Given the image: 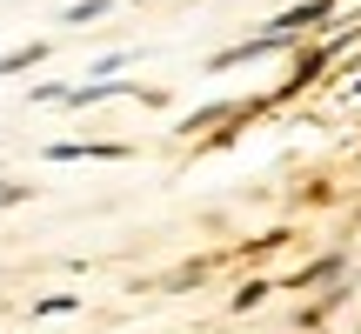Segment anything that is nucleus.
Instances as JSON below:
<instances>
[{
    "label": "nucleus",
    "mask_w": 361,
    "mask_h": 334,
    "mask_svg": "<svg viewBox=\"0 0 361 334\" xmlns=\"http://www.w3.org/2000/svg\"><path fill=\"white\" fill-rule=\"evenodd\" d=\"M335 13V0H301V7H288V13H274L261 34H247L241 47H228V54H214V67H234V61H261V54H281V47H295V40H308L314 27Z\"/></svg>",
    "instance_id": "obj_1"
},
{
    "label": "nucleus",
    "mask_w": 361,
    "mask_h": 334,
    "mask_svg": "<svg viewBox=\"0 0 361 334\" xmlns=\"http://www.w3.org/2000/svg\"><path fill=\"white\" fill-rule=\"evenodd\" d=\"M335 54H341V40H322V47H308V54H301V61H295V74H288L281 87H274V101H288V94L314 87V80L328 74V61H335Z\"/></svg>",
    "instance_id": "obj_2"
},
{
    "label": "nucleus",
    "mask_w": 361,
    "mask_h": 334,
    "mask_svg": "<svg viewBox=\"0 0 361 334\" xmlns=\"http://www.w3.org/2000/svg\"><path fill=\"white\" fill-rule=\"evenodd\" d=\"M34 61H47V40H27V47H13L7 61H0V74H20V67H34Z\"/></svg>",
    "instance_id": "obj_3"
},
{
    "label": "nucleus",
    "mask_w": 361,
    "mask_h": 334,
    "mask_svg": "<svg viewBox=\"0 0 361 334\" xmlns=\"http://www.w3.org/2000/svg\"><path fill=\"white\" fill-rule=\"evenodd\" d=\"M335 274H341V254H328V261H314V268H301L288 287H314V281H335Z\"/></svg>",
    "instance_id": "obj_4"
},
{
    "label": "nucleus",
    "mask_w": 361,
    "mask_h": 334,
    "mask_svg": "<svg viewBox=\"0 0 361 334\" xmlns=\"http://www.w3.org/2000/svg\"><path fill=\"white\" fill-rule=\"evenodd\" d=\"M47 154H54V161H80V154H87V147H74V141H54ZM94 154H101V161H121V154H128V147H94Z\"/></svg>",
    "instance_id": "obj_5"
},
{
    "label": "nucleus",
    "mask_w": 361,
    "mask_h": 334,
    "mask_svg": "<svg viewBox=\"0 0 361 334\" xmlns=\"http://www.w3.org/2000/svg\"><path fill=\"white\" fill-rule=\"evenodd\" d=\"M107 7H114V0H74V7H67V27H94Z\"/></svg>",
    "instance_id": "obj_6"
},
{
    "label": "nucleus",
    "mask_w": 361,
    "mask_h": 334,
    "mask_svg": "<svg viewBox=\"0 0 361 334\" xmlns=\"http://www.w3.org/2000/svg\"><path fill=\"white\" fill-rule=\"evenodd\" d=\"M261 301H268V281H247V287H241V295H234V308H241V314H247V308H261Z\"/></svg>",
    "instance_id": "obj_7"
}]
</instances>
